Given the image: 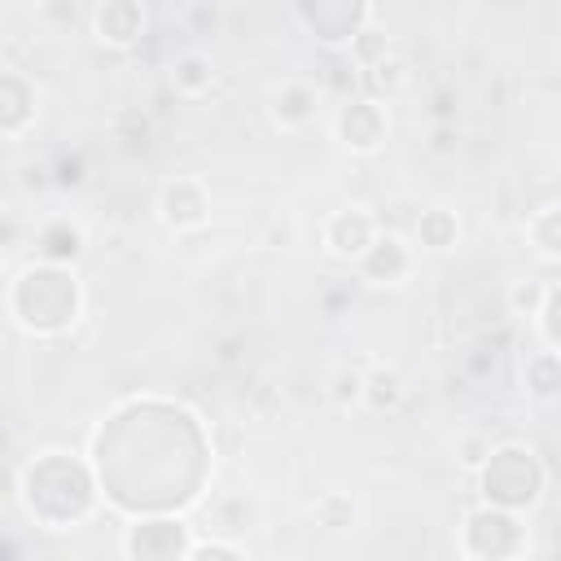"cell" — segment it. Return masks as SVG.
Masks as SVG:
<instances>
[{"mask_svg":"<svg viewBox=\"0 0 561 561\" xmlns=\"http://www.w3.org/2000/svg\"><path fill=\"white\" fill-rule=\"evenodd\" d=\"M184 557H237V548H224V544H193Z\"/></svg>","mask_w":561,"mask_h":561,"instance_id":"cell-2","label":"cell"},{"mask_svg":"<svg viewBox=\"0 0 561 561\" xmlns=\"http://www.w3.org/2000/svg\"><path fill=\"white\" fill-rule=\"evenodd\" d=\"M540 303H544V290H540V285H531V290H527V285H518V290H513V307H531V312H535Z\"/></svg>","mask_w":561,"mask_h":561,"instance_id":"cell-1","label":"cell"}]
</instances>
